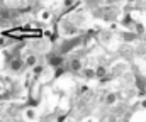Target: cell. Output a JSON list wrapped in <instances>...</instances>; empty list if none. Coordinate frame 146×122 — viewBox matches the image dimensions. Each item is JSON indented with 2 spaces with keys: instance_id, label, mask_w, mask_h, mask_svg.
<instances>
[{
  "instance_id": "obj_1",
  "label": "cell",
  "mask_w": 146,
  "mask_h": 122,
  "mask_svg": "<svg viewBox=\"0 0 146 122\" xmlns=\"http://www.w3.org/2000/svg\"><path fill=\"white\" fill-rule=\"evenodd\" d=\"M7 65H9V68H10L14 73H21V71H24V68H27V66H26V61L21 58V54L15 56L14 59H10Z\"/></svg>"
},
{
  "instance_id": "obj_2",
  "label": "cell",
  "mask_w": 146,
  "mask_h": 122,
  "mask_svg": "<svg viewBox=\"0 0 146 122\" xmlns=\"http://www.w3.org/2000/svg\"><path fill=\"white\" fill-rule=\"evenodd\" d=\"M48 65L53 66V68H58V66H63V56L60 54H54V56H49L48 58Z\"/></svg>"
},
{
  "instance_id": "obj_3",
  "label": "cell",
  "mask_w": 146,
  "mask_h": 122,
  "mask_svg": "<svg viewBox=\"0 0 146 122\" xmlns=\"http://www.w3.org/2000/svg\"><path fill=\"white\" fill-rule=\"evenodd\" d=\"M24 61H26V66H27V68H34L37 65V54H34V53L27 54V58H26Z\"/></svg>"
},
{
  "instance_id": "obj_4",
  "label": "cell",
  "mask_w": 146,
  "mask_h": 122,
  "mask_svg": "<svg viewBox=\"0 0 146 122\" xmlns=\"http://www.w3.org/2000/svg\"><path fill=\"white\" fill-rule=\"evenodd\" d=\"M70 70L72 71H80L82 70V61L78 58H73L72 61H70Z\"/></svg>"
},
{
  "instance_id": "obj_5",
  "label": "cell",
  "mask_w": 146,
  "mask_h": 122,
  "mask_svg": "<svg viewBox=\"0 0 146 122\" xmlns=\"http://www.w3.org/2000/svg\"><path fill=\"white\" fill-rule=\"evenodd\" d=\"M65 32L66 34H75V32H78V27L73 22H65Z\"/></svg>"
},
{
  "instance_id": "obj_6",
  "label": "cell",
  "mask_w": 146,
  "mask_h": 122,
  "mask_svg": "<svg viewBox=\"0 0 146 122\" xmlns=\"http://www.w3.org/2000/svg\"><path fill=\"white\" fill-rule=\"evenodd\" d=\"M117 102V95L115 93H107L106 95V105H114Z\"/></svg>"
},
{
  "instance_id": "obj_7",
  "label": "cell",
  "mask_w": 146,
  "mask_h": 122,
  "mask_svg": "<svg viewBox=\"0 0 146 122\" xmlns=\"http://www.w3.org/2000/svg\"><path fill=\"white\" fill-rule=\"evenodd\" d=\"M34 117H36V110L34 109H27L26 110V119L27 121H34Z\"/></svg>"
},
{
  "instance_id": "obj_8",
  "label": "cell",
  "mask_w": 146,
  "mask_h": 122,
  "mask_svg": "<svg viewBox=\"0 0 146 122\" xmlns=\"http://www.w3.org/2000/svg\"><path fill=\"white\" fill-rule=\"evenodd\" d=\"M42 71H44V66H42V65H36V66L33 68V75H34V76H39Z\"/></svg>"
},
{
  "instance_id": "obj_9",
  "label": "cell",
  "mask_w": 146,
  "mask_h": 122,
  "mask_svg": "<svg viewBox=\"0 0 146 122\" xmlns=\"http://www.w3.org/2000/svg\"><path fill=\"white\" fill-rule=\"evenodd\" d=\"M106 73H107V70H106L104 66H99V68L95 70V75H97L99 78H104V76H106Z\"/></svg>"
},
{
  "instance_id": "obj_10",
  "label": "cell",
  "mask_w": 146,
  "mask_h": 122,
  "mask_svg": "<svg viewBox=\"0 0 146 122\" xmlns=\"http://www.w3.org/2000/svg\"><path fill=\"white\" fill-rule=\"evenodd\" d=\"M83 76H87V78H94V76H97V75H95V71H94V70L87 68V70H83Z\"/></svg>"
},
{
  "instance_id": "obj_11",
  "label": "cell",
  "mask_w": 146,
  "mask_h": 122,
  "mask_svg": "<svg viewBox=\"0 0 146 122\" xmlns=\"http://www.w3.org/2000/svg\"><path fill=\"white\" fill-rule=\"evenodd\" d=\"M73 5H75V0H63V9H65V10L72 9Z\"/></svg>"
},
{
  "instance_id": "obj_12",
  "label": "cell",
  "mask_w": 146,
  "mask_h": 122,
  "mask_svg": "<svg viewBox=\"0 0 146 122\" xmlns=\"http://www.w3.org/2000/svg\"><path fill=\"white\" fill-rule=\"evenodd\" d=\"M63 73H65V66H58V68H54V78L61 76Z\"/></svg>"
},
{
  "instance_id": "obj_13",
  "label": "cell",
  "mask_w": 146,
  "mask_h": 122,
  "mask_svg": "<svg viewBox=\"0 0 146 122\" xmlns=\"http://www.w3.org/2000/svg\"><path fill=\"white\" fill-rule=\"evenodd\" d=\"M136 34H145V26L143 24H136Z\"/></svg>"
},
{
  "instance_id": "obj_14",
  "label": "cell",
  "mask_w": 146,
  "mask_h": 122,
  "mask_svg": "<svg viewBox=\"0 0 146 122\" xmlns=\"http://www.w3.org/2000/svg\"><path fill=\"white\" fill-rule=\"evenodd\" d=\"M87 92H88V86H87V85H82L78 93H80V95H83V93H87Z\"/></svg>"
},
{
  "instance_id": "obj_15",
  "label": "cell",
  "mask_w": 146,
  "mask_h": 122,
  "mask_svg": "<svg viewBox=\"0 0 146 122\" xmlns=\"http://www.w3.org/2000/svg\"><path fill=\"white\" fill-rule=\"evenodd\" d=\"M7 44H9V41L5 39V38H0V47H5Z\"/></svg>"
},
{
  "instance_id": "obj_16",
  "label": "cell",
  "mask_w": 146,
  "mask_h": 122,
  "mask_svg": "<svg viewBox=\"0 0 146 122\" xmlns=\"http://www.w3.org/2000/svg\"><path fill=\"white\" fill-rule=\"evenodd\" d=\"M42 19H44V20H49V19H51V14H49V12H42Z\"/></svg>"
},
{
  "instance_id": "obj_17",
  "label": "cell",
  "mask_w": 146,
  "mask_h": 122,
  "mask_svg": "<svg viewBox=\"0 0 146 122\" xmlns=\"http://www.w3.org/2000/svg\"><path fill=\"white\" fill-rule=\"evenodd\" d=\"M141 107H143V109H146V100H143V102H141Z\"/></svg>"
},
{
  "instance_id": "obj_18",
  "label": "cell",
  "mask_w": 146,
  "mask_h": 122,
  "mask_svg": "<svg viewBox=\"0 0 146 122\" xmlns=\"http://www.w3.org/2000/svg\"><path fill=\"white\" fill-rule=\"evenodd\" d=\"M0 93H3V85L0 83Z\"/></svg>"
},
{
  "instance_id": "obj_19",
  "label": "cell",
  "mask_w": 146,
  "mask_h": 122,
  "mask_svg": "<svg viewBox=\"0 0 146 122\" xmlns=\"http://www.w3.org/2000/svg\"><path fill=\"white\" fill-rule=\"evenodd\" d=\"M129 2H134V0H129Z\"/></svg>"
}]
</instances>
